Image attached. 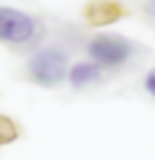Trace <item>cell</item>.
<instances>
[{"label":"cell","instance_id":"cell-7","mask_svg":"<svg viewBox=\"0 0 155 160\" xmlns=\"http://www.w3.org/2000/svg\"><path fill=\"white\" fill-rule=\"evenodd\" d=\"M144 88H147V93L155 99V69H152V72H147V78H144Z\"/></svg>","mask_w":155,"mask_h":160},{"label":"cell","instance_id":"cell-2","mask_svg":"<svg viewBox=\"0 0 155 160\" xmlns=\"http://www.w3.org/2000/svg\"><path fill=\"white\" fill-rule=\"evenodd\" d=\"M131 53H134V46L121 35H96V38L88 40V56L99 67H107V69L121 67L131 59Z\"/></svg>","mask_w":155,"mask_h":160},{"label":"cell","instance_id":"cell-5","mask_svg":"<svg viewBox=\"0 0 155 160\" xmlns=\"http://www.w3.org/2000/svg\"><path fill=\"white\" fill-rule=\"evenodd\" d=\"M121 16V6L115 0H94L86 8V19L91 24H112Z\"/></svg>","mask_w":155,"mask_h":160},{"label":"cell","instance_id":"cell-3","mask_svg":"<svg viewBox=\"0 0 155 160\" xmlns=\"http://www.w3.org/2000/svg\"><path fill=\"white\" fill-rule=\"evenodd\" d=\"M38 32V22L29 13L19 11V8L0 6V40L11 43V46H24L35 38Z\"/></svg>","mask_w":155,"mask_h":160},{"label":"cell","instance_id":"cell-4","mask_svg":"<svg viewBox=\"0 0 155 160\" xmlns=\"http://www.w3.org/2000/svg\"><path fill=\"white\" fill-rule=\"evenodd\" d=\"M67 78H70V86L72 88H86L91 83H96L102 78V67L94 62H78L67 69Z\"/></svg>","mask_w":155,"mask_h":160},{"label":"cell","instance_id":"cell-6","mask_svg":"<svg viewBox=\"0 0 155 160\" xmlns=\"http://www.w3.org/2000/svg\"><path fill=\"white\" fill-rule=\"evenodd\" d=\"M16 136H19L16 123H13L11 118H6V115H0V147H3V144H11Z\"/></svg>","mask_w":155,"mask_h":160},{"label":"cell","instance_id":"cell-1","mask_svg":"<svg viewBox=\"0 0 155 160\" xmlns=\"http://www.w3.org/2000/svg\"><path fill=\"white\" fill-rule=\"evenodd\" d=\"M27 75L32 83L43 88H54L67 78V56L59 48H43L32 53L27 62Z\"/></svg>","mask_w":155,"mask_h":160}]
</instances>
